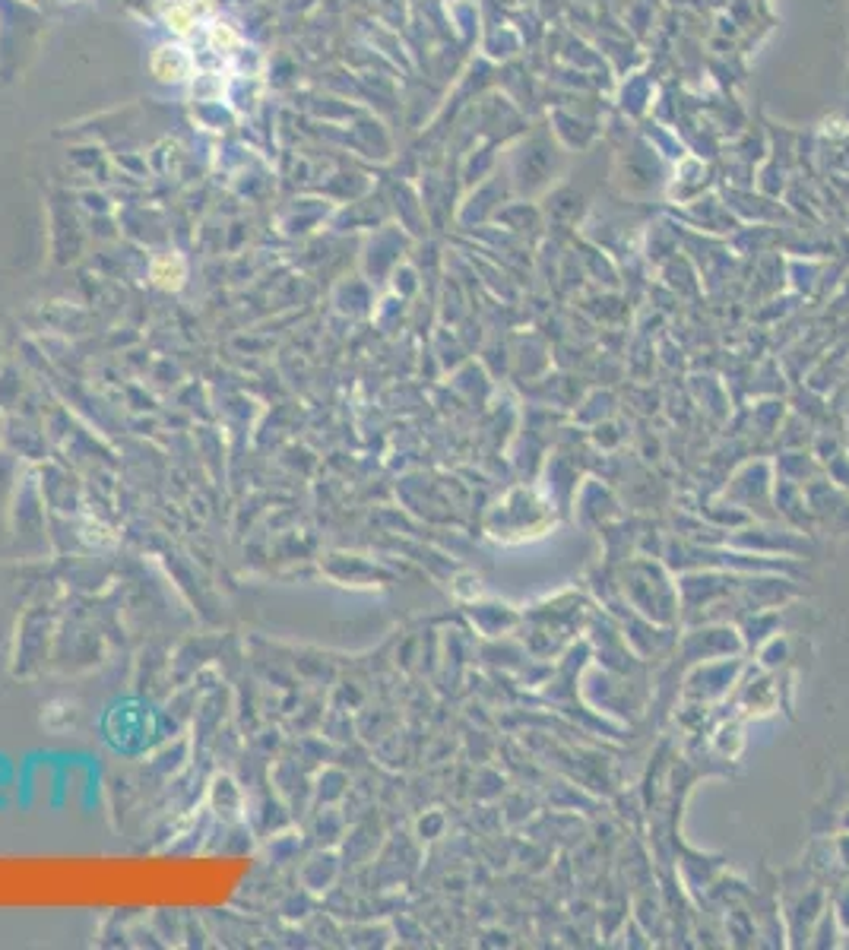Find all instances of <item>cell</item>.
Segmentation results:
<instances>
[{
  "label": "cell",
  "instance_id": "cell-4",
  "mask_svg": "<svg viewBox=\"0 0 849 950\" xmlns=\"http://www.w3.org/2000/svg\"><path fill=\"white\" fill-rule=\"evenodd\" d=\"M210 44L219 54H228V52H235V48H241V32L235 29L232 22H216V26L210 29Z\"/></svg>",
  "mask_w": 849,
  "mask_h": 950
},
{
  "label": "cell",
  "instance_id": "cell-2",
  "mask_svg": "<svg viewBox=\"0 0 849 950\" xmlns=\"http://www.w3.org/2000/svg\"><path fill=\"white\" fill-rule=\"evenodd\" d=\"M206 10H210L206 0H172V4L162 7V22H165L174 36H188V32H194V26L200 22V16Z\"/></svg>",
  "mask_w": 849,
  "mask_h": 950
},
{
  "label": "cell",
  "instance_id": "cell-1",
  "mask_svg": "<svg viewBox=\"0 0 849 950\" xmlns=\"http://www.w3.org/2000/svg\"><path fill=\"white\" fill-rule=\"evenodd\" d=\"M190 67H194V60L188 58V52H184V48H174V44H162V48L153 52V58H149V70H153V76L162 83L188 80Z\"/></svg>",
  "mask_w": 849,
  "mask_h": 950
},
{
  "label": "cell",
  "instance_id": "cell-3",
  "mask_svg": "<svg viewBox=\"0 0 849 950\" xmlns=\"http://www.w3.org/2000/svg\"><path fill=\"white\" fill-rule=\"evenodd\" d=\"M149 276H153L159 289L178 291L184 285V276H188V263H184L181 254H159L149 263Z\"/></svg>",
  "mask_w": 849,
  "mask_h": 950
}]
</instances>
